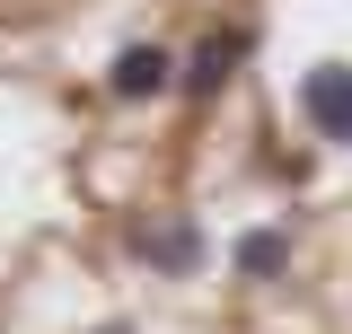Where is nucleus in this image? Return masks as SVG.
Segmentation results:
<instances>
[{
	"mask_svg": "<svg viewBox=\"0 0 352 334\" xmlns=\"http://www.w3.org/2000/svg\"><path fill=\"white\" fill-rule=\"evenodd\" d=\"M300 115H308L317 141L344 150V141H352V62H317V71H308V80H300Z\"/></svg>",
	"mask_w": 352,
	"mask_h": 334,
	"instance_id": "1",
	"label": "nucleus"
},
{
	"mask_svg": "<svg viewBox=\"0 0 352 334\" xmlns=\"http://www.w3.org/2000/svg\"><path fill=\"white\" fill-rule=\"evenodd\" d=\"M132 255L159 264V273H194L203 264V229L185 211H150V220H132Z\"/></svg>",
	"mask_w": 352,
	"mask_h": 334,
	"instance_id": "2",
	"label": "nucleus"
},
{
	"mask_svg": "<svg viewBox=\"0 0 352 334\" xmlns=\"http://www.w3.org/2000/svg\"><path fill=\"white\" fill-rule=\"evenodd\" d=\"M168 88H176V53H168V44H124V53L106 62V97H124V106L168 97Z\"/></svg>",
	"mask_w": 352,
	"mask_h": 334,
	"instance_id": "3",
	"label": "nucleus"
},
{
	"mask_svg": "<svg viewBox=\"0 0 352 334\" xmlns=\"http://www.w3.org/2000/svg\"><path fill=\"white\" fill-rule=\"evenodd\" d=\"M238 62H247V27H229V36H203V44H194V62L176 71V88H185V97H220Z\"/></svg>",
	"mask_w": 352,
	"mask_h": 334,
	"instance_id": "4",
	"label": "nucleus"
},
{
	"mask_svg": "<svg viewBox=\"0 0 352 334\" xmlns=\"http://www.w3.org/2000/svg\"><path fill=\"white\" fill-rule=\"evenodd\" d=\"M229 264H238L247 282H273V273L291 264V238H282V229H247V238L229 247Z\"/></svg>",
	"mask_w": 352,
	"mask_h": 334,
	"instance_id": "5",
	"label": "nucleus"
},
{
	"mask_svg": "<svg viewBox=\"0 0 352 334\" xmlns=\"http://www.w3.org/2000/svg\"><path fill=\"white\" fill-rule=\"evenodd\" d=\"M97 334H132V326H97Z\"/></svg>",
	"mask_w": 352,
	"mask_h": 334,
	"instance_id": "6",
	"label": "nucleus"
}]
</instances>
